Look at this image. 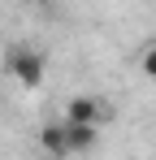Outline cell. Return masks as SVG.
Instances as JSON below:
<instances>
[{
  "instance_id": "1",
  "label": "cell",
  "mask_w": 156,
  "mask_h": 160,
  "mask_svg": "<svg viewBox=\"0 0 156 160\" xmlns=\"http://www.w3.org/2000/svg\"><path fill=\"white\" fill-rule=\"evenodd\" d=\"M4 65L22 87H39L44 82V52H35V48H13L4 56Z\"/></svg>"
},
{
  "instance_id": "2",
  "label": "cell",
  "mask_w": 156,
  "mask_h": 160,
  "mask_svg": "<svg viewBox=\"0 0 156 160\" xmlns=\"http://www.w3.org/2000/svg\"><path fill=\"white\" fill-rule=\"evenodd\" d=\"M65 121H74V126H96V121H100V100H96V95H74L70 108H65Z\"/></svg>"
},
{
  "instance_id": "3",
  "label": "cell",
  "mask_w": 156,
  "mask_h": 160,
  "mask_svg": "<svg viewBox=\"0 0 156 160\" xmlns=\"http://www.w3.org/2000/svg\"><path fill=\"white\" fill-rule=\"evenodd\" d=\"M39 147L48 156H70V143H65V121H52L39 130Z\"/></svg>"
},
{
  "instance_id": "4",
  "label": "cell",
  "mask_w": 156,
  "mask_h": 160,
  "mask_svg": "<svg viewBox=\"0 0 156 160\" xmlns=\"http://www.w3.org/2000/svg\"><path fill=\"white\" fill-rule=\"evenodd\" d=\"M96 138H100V130H96V126H74V121H65V143H70V156H74V152H91V147H96Z\"/></svg>"
},
{
  "instance_id": "5",
  "label": "cell",
  "mask_w": 156,
  "mask_h": 160,
  "mask_svg": "<svg viewBox=\"0 0 156 160\" xmlns=\"http://www.w3.org/2000/svg\"><path fill=\"white\" fill-rule=\"evenodd\" d=\"M143 74H148V78H156V43L143 52Z\"/></svg>"
}]
</instances>
